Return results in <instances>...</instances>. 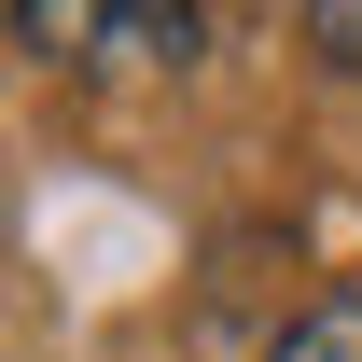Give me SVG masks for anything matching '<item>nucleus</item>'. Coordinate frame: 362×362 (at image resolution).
Returning <instances> with one entry per match:
<instances>
[{"label":"nucleus","instance_id":"obj_1","mask_svg":"<svg viewBox=\"0 0 362 362\" xmlns=\"http://www.w3.org/2000/svg\"><path fill=\"white\" fill-rule=\"evenodd\" d=\"M14 28H28V42H112V56H195L209 42V14H153V0H112V14H98V0H70V14H56V0H28V14H14Z\"/></svg>","mask_w":362,"mask_h":362},{"label":"nucleus","instance_id":"obj_2","mask_svg":"<svg viewBox=\"0 0 362 362\" xmlns=\"http://www.w3.org/2000/svg\"><path fill=\"white\" fill-rule=\"evenodd\" d=\"M265 362H362V293H320L307 320H279Z\"/></svg>","mask_w":362,"mask_h":362},{"label":"nucleus","instance_id":"obj_3","mask_svg":"<svg viewBox=\"0 0 362 362\" xmlns=\"http://www.w3.org/2000/svg\"><path fill=\"white\" fill-rule=\"evenodd\" d=\"M307 42L334 56V70H362V0H320V14H307Z\"/></svg>","mask_w":362,"mask_h":362}]
</instances>
